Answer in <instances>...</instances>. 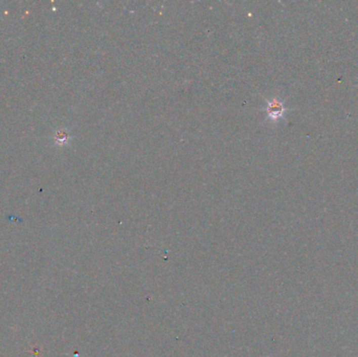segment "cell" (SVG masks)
<instances>
[{
  "label": "cell",
  "mask_w": 358,
  "mask_h": 357,
  "mask_svg": "<svg viewBox=\"0 0 358 357\" xmlns=\"http://www.w3.org/2000/svg\"><path fill=\"white\" fill-rule=\"evenodd\" d=\"M285 107H284V104L277 100V99H272V100H269L267 101V108H266V111H267V114H268V117L275 122L277 121L279 118H281L285 112Z\"/></svg>",
  "instance_id": "cell-1"
}]
</instances>
